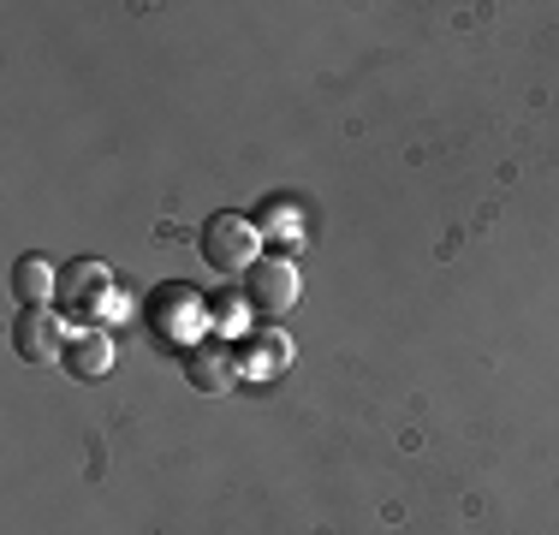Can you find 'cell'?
I'll return each instance as SVG.
<instances>
[{
  "label": "cell",
  "instance_id": "obj_7",
  "mask_svg": "<svg viewBox=\"0 0 559 535\" xmlns=\"http://www.w3.org/2000/svg\"><path fill=\"white\" fill-rule=\"evenodd\" d=\"M12 298H19L24 310H48V298H60L55 268H48L43 257H19L12 262Z\"/></svg>",
  "mask_w": 559,
  "mask_h": 535
},
{
  "label": "cell",
  "instance_id": "obj_3",
  "mask_svg": "<svg viewBox=\"0 0 559 535\" xmlns=\"http://www.w3.org/2000/svg\"><path fill=\"white\" fill-rule=\"evenodd\" d=\"M12 340H19V357L48 364V357H66L72 333H66V321L55 310H19V321H12Z\"/></svg>",
  "mask_w": 559,
  "mask_h": 535
},
{
  "label": "cell",
  "instance_id": "obj_4",
  "mask_svg": "<svg viewBox=\"0 0 559 535\" xmlns=\"http://www.w3.org/2000/svg\"><path fill=\"white\" fill-rule=\"evenodd\" d=\"M108 292H114V280H108V268H102V262H72L60 274V304L72 316L102 310V304H108Z\"/></svg>",
  "mask_w": 559,
  "mask_h": 535
},
{
  "label": "cell",
  "instance_id": "obj_6",
  "mask_svg": "<svg viewBox=\"0 0 559 535\" xmlns=\"http://www.w3.org/2000/svg\"><path fill=\"white\" fill-rule=\"evenodd\" d=\"M60 364L72 369L78 381H102V374L114 369V340L102 328H84V333H72V345H66Z\"/></svg>",
  "mask_w": 559,
  "mask_h": 535
},
{
  "label": "cell",
  "instance_id": "obj_1",
  "mask_svg": "<svg viewBox=\"0 0 559 535\" xmlns=\"http://www.w3.org/2000/svg\"><path fill=\"white\" fill-rule=\"evenodd\" d=\"M257 226L245 221V214H209V226H203V262L215 268V274H250L262 257H257Z\"/></svg>",
  "mask_w": 559,
  "mask_h": 535
},
{
  "label": "cell",
  "instance_id": "obj_8",
  "mask_svg": "<svg viewBox=\"0 0 559 535\" xmlns=\"http://www.w3.org/2000/svg\"><path fill=\"white\" fill-rule=\"evenodd\" d=\"M250 345H257V352H250V369H257V374L292 364V340H286V333H257Z\"/></svg>",
  "mask_w": 559,
  "mask_h": 535
},
{
  "label": "cell",
  "instance_id": "obj_5",
  "mask_svg": "<svg viewBox=\"0 0 559 535\" xmlns=\"http://www.w3.org/2000/svg\"><path fill=\"white\" fill-rule=\"evenodd\" d=\"M185 381H191L197 393L221 399V393H233V381H238V357L226 352V345H197V352L185 357Z\"/></svg>",
  "mask_w": 559,
  "mask_h": 535
},
{
  "label": "cell",
  "instance_id": "obj_2",
  "mask_svg": "<svg viewBox=\"0 0 559 535\" xmlns=\"http://www.w3.org/2000/svg\"><path fill=\"white\" fill-rule=\"evenodd\" d=\"M245 304H250V316H286L298 304V268L286 257H262L245 274Z\"/></svg>",
  "mask_w": 559,
  "mask_h": 535
}]
</instances>
